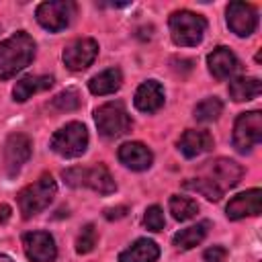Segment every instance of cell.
<instances>
[{"instance_id": "obj_24", "label": "cell", "mask_w": 262, "mask_h": 262, "mask_svg": "<svg viewBox=\"0 0 262 262\" xmlns=\"http://www.w3.org/2000/svg\"><path fill=\"white\" fill-rule=\"evenodd\" d=\"M170 213L176 221H188L199 213V205H196V201H192L188 196L174 194L170 199Z\"/></svg>"}, {"instance_id": "obj_23", "label": "cell", "mask_w": 262, "mask_h": 262, "mask_svg": "<svg viewBox=\"0 0 262 262\" xmlns=\"http://www.w3.org/2000/svg\"><path fill=\"white\" fill-rule=\"evenodd\" d=\"M262 92V82L258 78H235L229 82V96L235 102L252 100Z\"/></svg>"}, {"instance_id": "obj_7", "label": "cell", "mask_w": 262, "mask_h": 262, "mask_svg": "<svg viewBox=\"0 0 262 262\" xmlns=\"http://www.w3.org/2000/svg\"><path fill=\"white\" fill-rule=\"evenodd\" d=\"M262 139V113L250 111L242 113L233 125V145L237 151H250Z\"/></svg>"}, {"instance_id": "obj_4", "label": "cell", "mask_w": 262, "mask_h": 262, "mask_svg": "<svg viewBox=\"0 0 262 262\" xmlns=\"http://www.w3.org/2000/svg\"><path fill=\"white\" fill-rule=\"evenodd\" d=\"M63 180L66 184L78 188V186H88L98 194H111L115 192L117 184L104 164H96L92 168H70L63 170Z\"/></svg>"}, {"instance_id": "obj_19", "label": "cell", "mask_w": 262, "mask_h": 262, "mask_svg": "<svg viewBox=\"0 0 262 262\" xmlns=\"http://www.w3.org/2000/svg\"><path fill=\"white\" fill-rule=\"evenodd\" d=\"M160 258V248L151 239H137L127 250L119 254V262H156Z\"/></svg>"}, {"instance_id": "obj_13", "label": "cell", "mask_w": 262, "mask_h": 262, "mask_svg": "<svg viewBox=\"0 0 262 262\" xmlns=\"http://www.w3.org/2000/svg\"><path fill=\"white\" fill-rule=\"evenodd\" d=\"M227 25L237 37H248L258 27V10L248 2H229Z\"/></svg>"}, {"instance_id": "obj_21", "label": "cell", "mask_w": 262, "mask_h": 262, "mask_svg": "<svg viewBox=\"0 0 262 262\" xmlns=\"http://www.w3.org/2000/svg\"><path fill=\"white\" fill-rule=\"evenodd\" d=\"M51 86H53V78L51 76H27V78H23V80L16 82V86L12 90V96H14V100L25 102L33 94L43 92V90H49Z\"/></svg>"}, {"instance_id": "obj_32", "label": "cell", "mask_w": 262, "mask_h": 262, "mask_svg": "<svg viewBox=\"0 0 262 262\" xmlns=\"http://www.w3.org/2000/svg\"><path fill=\"white\" fill-rule=\"evenodd\" d=\"M8 217H10V207H8V205H2V207H0V223L6 221Z\"/></svg>"}, {"instance_id": "obj_11", "label": "cell", "mask_w": 262, "mask_h": 262, "mask_svg": "<svg viewBox=\"0 0 262 262\" xmlns=\"http://www.w3.org/2000/svg\"><path fill=\"white\" fill-rule=\"evenodd\" d=\"M96 53H98V43L94 39H88V37L76 39L63 49V63L68 70L80 72V70H86L96 59Z\"/></svg>"}, {"instance_id": "obj_18", "label": "cell", "mask_w": 262, "mask_h": 262, "mask_svg": "<svg viewBox=\"0 0 262 262\" xmlns=\"http://www.w3.org/2000/svg\"><path fill=\"white\" fill-rule=\"evenodd\" d=\"M213 137L209 131H199V129H188L182 133L180 141H178V147L180 151L186 156V158H196V156H203L207 151L213 149Z\"/></svg>"}, {"instance_id": "obj_5", "label": "cell", "mask_w": 262, "mask_h": 262, "mask_svg": "<svg viewBox=\"0 0 262 262\" xmlns=\"http://www.w3.org/2000/svg\"><path fill=\"white\" fill-rule=\"evenodd\" d=\"M94 121H96L98 133L108 139L121 137L131 131V117L121 100H113L98 106L94 111Z\"/></svg>"}, {"instance_id": "obj_27", "label": "cell", "mask_w": 262, "mask_h": 262, "mask_svg": "<svg viewBox=\"0 0 262 262\" xmlns=\"http://www.w3.org/2000/svg\"><path fill=\"white\" fill-rule=\"evenodd\" d=\"M80 102L82 100L76 90H63L51 100V108H55L59 113H68V111H76L80 106Z\"/></svg>"}, {"instance_id": "obj_14", "label": "cell", "mask_w": 262, "mask_h": 262, "mask_svg": "<svg viewBox=\"0 0 262 262\" xmlns=\"http://www.w3.org/2000/svg\"><path fill=\"white\" fill-rule=\"evenodd\" d=\"M260 211H262V190L260 188H252V190L235 194L225 207V215L233 221L250 217V215H260Z\"/></svg>"}, {"instance_id": "obj_8", "label": "cell", "mask_w": 262, "mask_h": 262, "mask_svg": "<svg viewBox=\"0 0 262 262\" xmlns=\"http://www.w3.org/2000/svg\"><path fill=\"white\" fill-rule=\"evenodd\" d=\"M31 151H33V141H31L29 135H25V133L8 135V139L4 143L2 160H4V170H6V174L10 178L20 172V168L31 158Z\"/></svg>"}, {"instance_id": "obj_26", "label": "cell", "mask_w": 262, "mask_h": 262, "mask_svg": "<svg viewBox=\"0 0 262 262\" xmlns=\"http://www.w3.org/2000/svg\"><path fill=\"white\" fill-rule=\"evenodd\" d=\"M184 188H190V190H196L199 194H203L205 199H209V201H219L221 196H223V190H219L211 180H207V178H192V180H186L184 182Z\"/></svg>"}, {"instance_id": "obj_3", "label": "cell", "mask_w": 262, "mask_h": 262, "mask_svg": "<svg viewBox=\"0 0 262 262\" xmlns=\"http://www.w3.org/2000/svg\"><path fill=\"white\" fill-rule=\"evenodd\" d=\"M57 192V184L53 180L51 174H43L39 180H35L33 184L25 186L18 192V207L25 219H31L33 215L41 213L43 209L49 207V203L53 201Z\"/></svg>"}, {"instance_id": "obj_17", "label": "cell", "mask_w": 262, "mask_h": 262, "mask_svg": "<svg viewBox=\"0 0 262 262\" xmlns=\"http://www.w3.org/2000/svg\"><path fill=\"white\" fill-rule=\"evenodd\" d=\"M133 102H135V106L141 113H156V111H160L162 104H164V88H162V84L156 82V80L143 82L137 88Z\"/></svg>"}, {"instance_id": "obj_29", "label": "cell", "mask_w": 262, "mask_h": 262, "mask_svg": "<svg viewBox=\"0 0 262 262\" xmlns=\"http://www.w3.org/2000/svg\"><path fill=\"white\" fill-rule=\"evenodd\" d=\"M143 223L149 231H162L164 225H166V219H164V213L158 205H151L145 209V215H143Z\"/></svg>"}, {"instance_id": "obj_22", "label": "cell", "mask_w": 262, "mask_h": 262, "mask_svg": "<svg viewBox=\"0 0 262 262\" xmlns=\"http://www.w3.org/2000/svg\"><path fill=\"white\" fill-rule=\"evenodd\" d=\"M207 229H209V221H201L196 225H190L186 229H180L178 233H174L172 237V244L178 248V250H190L194 246H199L205 235H207Z\"/></svg>"}, {"instance_id": "obj_6", "label": "cell", "mask_w": 262, "mask_h": 262, "mask_svg": "<svg viewBox=\"0 0 262 262\" xmlns=\"http://www.w3.org/2000/svg\"><path fill=\"white\" fill-rule=\"evenodd\" d=\"M88 147V131L82 123L72 121L57 129L51 137V149L63 158H78Z\"/></svg>"}, {"instance_id": "obj_16", "label": "cell", "mask_w": 262, "mask_h": 262, "mask_svg": "<svg viewBox=\"0 0 262 262\" xmlns=\"http://www.w3.org/2000/svg\"><path fill=\"white\" fill-rule=\"evenodd\" d=\"M119 160L127 168L135 170V172H141V170H147L151 166L154 154L149 151L147 145H143L139 141H127L119 147Z\"/></svg>"}, {"instance_id": "obj_31", "label": "cell", "mask_w": 262, "mask_h": 262, "mask_svg": "<svg viewBox=\"0 0 262 262\" xmlns=\"http://www.w3.org/2000/svg\"><path fill=\"white\" fill-rule=\"evenodd\" d=\"M125 215H127V207H113V209H106V211H104V217H106L108 221L121 219V217H125Z\"/></svg>"}, {"instance_id": "obj_2", "label": "cell", "mask_w": 262, "mask_h": 262, "mask_svg": "<svg viewBox=\"0 0 262 262\" xmlns=\"http://www.w3.org/2000/svg\"><path fill=\"white\" fill-rule=\"evenodd\" d=\"M207 31V20L190 10H176L170 14V35L180 47H194L203 41Z\"/></svg>"}, {"instance_id": "obj_12", "label": "cell", "mask_w": 262, "mask_h": 262, "mask_svg": "<svg viewBox=\"0 0 262 262\" xmlns=\"http://www.w3.org/2000/svg\"><path fill=\"white\" fill-rule=\"evenodd\" d=\"M23 248L31 262H53L57 258V246L47 231H31L23 235Z\"/></svg>"}, {"instance_id": "obj_30", "label": "cell", "mask_w": 262, "mask_h": 262, "mask_svg": "<svg viewBox=\"0 0 262 262\" xmlns=\"http://www.w3.org/2000/svg\"><path fill=\"white\" fill-rule=\"evenodd\" d=\"M225 258H227V250L221 246H213L203 254V262H225Z\"/></svg>"}, {"instance_id": "obj_28", "label": "cell", "mask_w": 262, "mask_h": 262, "mask_svg": "<svg viewBox=\"0 0 262 262\" xmlns=\"http://www.w3.org/2000/svg\"><path fill=\"white\" fill-rule=\"evenodd\" d=\"M96 227L92 225V223H86L82 229H80V233H78V237H76V252L78 254H88V252H92L94 250V246H96Z\"/></svg>"}, {"instance_id": "obj_33", "label": "cell", "mask_w": 262, "mask_h": 262, "mask_svg": "<svg viewBox=\"0 0 262 262\" xmlns=\"http://www.w3.org/2000/svg\"><path fill=\"white\" fill-rule=\"evenodd\" d=\"M0 262H12V260H10L8 256H2V254H0Z\"/></svg>"}, {"instance_id": "obj_10", "label": "cell", "mask_w": 262, "mask_h": 262, "mask_svg": "<svg viewBox=\"0 0 262 262\" xmlns=\"http://www.w3.org/2000/svg\"><path fill=\"white\" fill-rule=\"evenodd\" d=\"M242 166L233 160H227V158H217L213 162H209L203 170V178L211 180L219 190H227V188H233L239 180H242Z\"/></svg>"}, {"instance_id": "obj_20", "label": "cell", "mask_w": 262, "mask_h": 262, "mask_svg": "<svg viewBox=\"0 0 262 262\" xmlns=\"http://www.w3.org/2000/svg\"><path fill=\"white\" fill-rule=\"evenodd\" d=\"M123 84V74L119 68H108L96 76L90 78L88 82V88L92 94H98V96H104V94H113L121 88Z\"/></svg>"}, {"instance_id": "obj_1", "label": "cell", "mask_w": 262, "mask_h": 262, "mask_svg": "<svg viewBox=\"0 0 262 262\" xmlns=\"http://www.w3.org/2000/svg\"><path fill=\"white\" fill-rule=\"evenodd\" d=\"M35 57V41L29 33L18 31L0 43V80H8L25 70Z\"/></svg>"}, {"instance_id": "obj_15", "label": "cell", "mask_w": 262, "mask_h": 262, "mask_svg": "<svg viewBox=\"0 0 262 262\" xmlns=\"http://www.w3.org/2000/svg\"><path fill=\"white\" fill-rule=\"evenodd\" d=\"M207 63H209V72L217 78V80H225L229 76H233L239 68V61L235 57V53L225 47V45H219L215 47L209 55H207Z\"/></svg>"}, {"instance_id": "obj_9", "label": "cell", "mask_w": 262, "mask_h": 262, "mask_svg": "<svg viewBox=\"0 0 262 262\" xmlns=\"http://www.w3.org/2000/svg\"><path fill=\"white\" fill-rule=\"evenodd\" d=\"M76 12V4L70 0H57V2H43L37 6V20L47 31H61L70 25L72 16Z\"/></svg>"}, {"instance_id": "obj_25", "label": "cell", "mask_w": 262, "mask_h": 262, "mask_svg": "<svg viewBox=\"0 0 262 262\" xmlns=\"http://www.w3.org/2000/svg\"><path fill=\"white\" fill-rule=\"evenodd\" d=\"M221 111H223V102L217 96H209V98L201 100L194 106V119L196 121H203V123H211V121H217L219 119Z\"/></svg>"}]
</instances>
